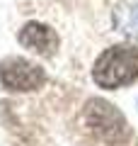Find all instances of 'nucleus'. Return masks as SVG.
Returning <instances> with one entry per match:
<instances>
[{
  "instance_id": "nucleus-3",
  "label": "nucleus",
  "mask_w": 138,
  "mask_h": 146,
  "mask_svg": "<svg viewBox=\"0 0 138 146\" xmlns=\"http://www.w3.org/2000/svg\"><path fill=\"white\" fill-rule=\"evenodd\" d=\"M0 83L12 93H32L46 83V73L27 58H5L0 63Z\"/></svg>"
},
{
  "instance_id": "nucleus-1",
  "label": "nucleus",
  "mask_w": 138,
  "mask_h": 146,
  "mask_svg": "<svg viewBox=\"0 0 138 146\" xmlns=\"http://www.w3.org/2000/svg\"><path fill=\"white\" fill-rule=\"evenodd\" d=\"M92 78L104 90H116L138 80V49L128 44L104 49L95 61Z\"/></svg>"
},
{
  "instance_id": "nucleus-4",
  "label": "nucleus",
  "mask_w": 138,
  "mask_h": 146,
  "mask_svg": "<svg viewBox=\"0 0 138 146\" xmlns=\"http://www.w3.org/2000/svg\"><path fill=\"white\" fill-rule=\"evenodd\" d=\"M20 44L36 51L39 56H53V51L58 46V36L51 27L39 25V22H29L20 32Z\"/></svg>"
},
{
  "instance_id": "nucleus-2",
  "label": "nucleus",
  "mask_w": 138,
  "mask_h": 146,
  "mask_svg": "<svg viewBox=\"0 0 138 146\" xmlns=\"http://www.w3.org/2000/svg\"><path fill=\"white\" fill-rule=\"evenodd\" d=\"M85 122L92 129V134L107 144H119V141L131 139L124 115L119 110H114L107 100H92L85 107Z\"/></svg>"
}]
</instances>
